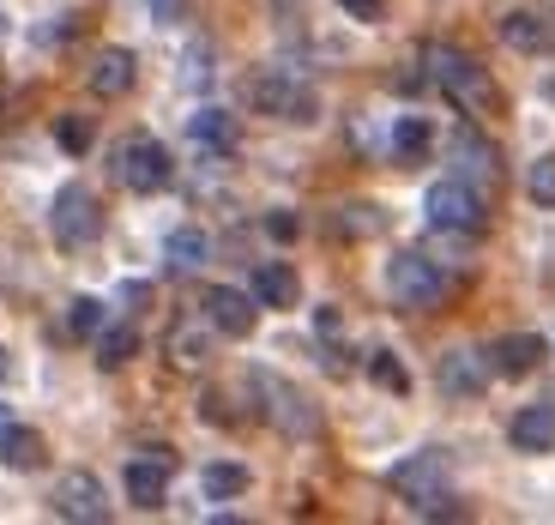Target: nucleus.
<instances>
[{"label":"nucleus","instance_id":"nucleus-1","mask_svg":"<svg viewBox=\"0 0 555 525\" xmlns=\"http://www.w3.org/2000/svg\"><path fill=\"white\" fill-rule=\"evenodd\" d=\"M423 67H429L435 91H447L465 115H489V110H495V85H489V73L477 67L465 49H453V42H429V49H423Z\"/></svg>","mask_w":555,"mask_h":525},{"label":"nucleus","instance_id":"nucleus-2","mask_svg":"<svg viewBox=\"0 0 555 525\" xmlns=\"http://www.w3.org/2000/svg\"><path fill=\"white\" fill-rule=\"evenodd\" d=\"M387 484L399 489L423 520H459L453 496H447V453L441 447H423V453L399 459V465L387 471Z\"/></svg>","mask_w":555,"mask_h":525},{"label":"nucleus","instance_id":"nucleus-3","mask_svg":"<svg viewBox=\"0 0 555 525\" xmlns=\"http://www.w3.org/2000/svg\"><path fill=\"white\" fill-rule=\"evenodd\" d=\"M248 98H254V110L272 115V121H291V127L320 121V91L302 79V73H291V67H266V73H254Z\"/></svg>","mask_w":555,"mask_h":525},{"label":"nucleus","instance_id":"nucleus-4","mask_svg":"<svg viewBox=\"0 0 555 525\" xmlns=\"http://www.w3.org/2000/svg\"><path fill=\"white\" fill-rule=\"evenodd\" d=\"M115 181H121L127 194H164L169 181H176V157H169L164 139L127 133L121 145H115Z\"/></svg>","mask_w":555,"mask_h":525},{"label":"nucleus","instance_id":"nucleus-5","mask_svg":"<svg viewBox=\"0 0 555 525\" xmlns=\"http://www.w3.org/2000/svg\"><path fill=\"white\" fill-rule=\"evenodd\" d=\"M423 212H429V230H441V235H477L489 218V194H477L472 181L447 176L423 194Z\"/></svg>","mask_w":555,"mask_h":525},{"label":"nucleus","instance_id":"nucleus-6","mask_svg":"<svg viewBox=\"0 0 555 525\" xmlns=\"http://www.w3.org/2000/svg\"><path fill=\"white\" fill-rule=\"evenodd\" d=\"M248 381H254V399H260V417L278 428V435H291V441H308V435L320 428L314 405H308L302 393H296L291 381H284V374H272V369H254Z\"/></svg>","mask_w":555,"mask_h":525},{"label":"nucleus","instance_id":"nucleus-7","mask_svg":"<svg viewBox=\"0 0 555 525\" xmlns=\"http://www.w3.org/2000/svg\"><path fill=\"white\" fill-rule=\"evenodd\" d=\"M387 296L399 308H411V315H429V308H441V296H447V278H441V266L429 260V254H392L387 260Z\"/></svg>","mask_w":555,"mask_h":525},{"label":"nucleus","instance_id":"nucleus-8","mask_svg":"<svg viewBox=\"0 0 555 525\" xmlns=\"http://www.w3.org/2000/svg\"><path fill=\"white\" fill-rule=\"evenodd\" d=\"M49 235H55L61 248H91L103 235V206L85 181H67V188L49 200Z\"/></svg>","mask_w":555,"mask_h":525},{"label":"nucleus","instance_id":"nucleus-9","mask_svg":"<svg viewBox=\"0 0 555 525\" xmlns=\"http://www.w3.org/2000/svg\"><path fill=\"white\" fill-rule=\"evenodd\" d=\"M447 152H453V176L472 181L477 194H495V188H501V152H495V139H483L472 121L447 139Z\"/></svg>","mask_w":555,"mask_h":525},{"label":"nucleus","instance_id":"nucleus-10","mask_svg":"<svg viewBox=\"0 0 555 525\" xmlns=\"http://www.w3.org/2000/svg\"><path fill=\"white\" fill-rule=\"evenodd\" d=\"M49 508H55L61 520H73V525H103L109 520V489H103L98 471H67V477H55Z\"/></svg>","mask_w":555,"mask_h":525},{"label":"nucleus","instance_id":"nucleus-11","mask_svg":"<svg viewBox=\"0 0 555 525\" xmlns=\"http://www.w3.org/2000/svg\"><path fill=\"white\" fill-rule=\"evenodd\" d=\"M489 374H495V369H489L483 350L453 345V350H441V362H435V387H441L447 399H483Z\"/></svg>","mask_w":555,"mask_h":525},{"label":"nucleus","instance_id":"nucleus-12","mask_svg":"<svg viewBox=\"0 0 555 525\" xmlns=\"http://www.w3.org/2000/svg\"><path fill=\"white\" fill-rule=\"evenodd\" d=\"M199 308H206L211 332H223V338H248V332L260 326V303H254V291H236V284H211Z\"/></svg>","mask_w":555,"mask_h":525},{"label":"nucleus","instance_id":"nucleus-13","mask_svg":"<svg viewBox=\"0 0 555 525\" xmlns=\"http://www.w3.org/2000/svg\"><path fill=\"white\" fill-rule=\"evenodd\" d=\"M169 471H176V453H169V447H145V459H133V465H127V501H133V508H164V496H169Z\"/></svg>","mask_w":555,"mask_h":525},{"label":"nucleus","instance_id":"nucleus-14","mask_svg":"<svg viewBox=\"0 0 555 525\" xmlns=\"http://www.w3.org/2000/svg\"><path fill=\"white\" fill-rule=\"evenodd\" d=\"M543 357H550V345H543L538 332H507V338H495V345H489V369H495L501 381H519V374H531Z\"/></svg>","mask_w":555,"mask_h":525},{"label":"nucleus","instance_id":"nucleus-15","mask_svg":"<svg viewBox=\"0 0 555 525\" xmlns=\"http://www.w3.org/2000/svg\"><path fill=\"white\" fill-rule=\"evenodd\" d=\"M507 441H514L519 453H555V399H538V405H526V411H514Z\"/></svg>","mask_w":555,"mask_h":525},{"label":"nucleus","instance_id":"nucleus-16","mask_svg":"<svg viewBox=\"0 0 555 525\" xmlns=\"http://www.w3.org/2000/svg\"><path fill=\"white\" fill-rule=\"evenodd\" d=\"M248 291H254L260 308H296L302 303V278H296V266H284V260H260Z\"/></svg>","mask_w":555,"mask_h":525},{"label":"nucleus","instance_id":"nucleus-17","mask_svg":"<svg viewBox=\"0 0 555 525\" xmlns=\"http://www.w3.org/2000/svg\"><path fill=\"white\" fill-rule=\"evenodd\" d=\"M133 79H139L133 49H98V61H91V91L98 98H127Z\"/></svg>","mask_w":555,"mask_h":525},{"label":"nucleus","instance_id":"nucleus-18","mask_svg":"<svg viewBox=\"0 0 555 525\" xmlns=\"http://www.w3.org/2000/svg\"><path fill=\"white\" fill-rule=\"evenodd\" d=\"M164 260H169V272H176V278L199 272V266L211 260V235L194 230V223H181V230L164 235Z\"/></svg>","mask_w":555,"mask_h":525},{"label":"nucleus","instance_id":"nucleus-19","mask_svg":"<svg viewBox=\"0 0 555 525\" xmlns=\"http://www.w3.org/2000/svg\"><path fill=\"white\" fill-rule=\"evenodd\" d=\"M501 42L519 49V55H543V49H550V18L526 13V7H519V13H501Z\"/></svg>","mask_w":555,"mask_h":525},{"label":"nucleus","instance_id":"nucleus-20","mask_svg":"<svg viewBox=\"0 0 555 525\" xmlns=\"http://www.w3.org/2000/svg\"><path fill=\"white\" fill-rule=\"evenodd\" d=\"M188 133H194V145H206V152H236V115L230 110H194L188 115Z\"/></svg>","mask_w":555,"mask_h":525},{"label":"nucleus","instance_id":"nucleus-21","mask_svg":"<svg viewBox=\"0 0 555 525\" xmlns=\"http://www.w3.org/2000/svg\"><path fill=\"white\" fill-rule=\"evenodd\" d=\"M333 230L350 235V242H369V235L387 230V212H380L375 200H345V206L333 212Z\"/></svg>","mask_w":555,"mask_h":525},{"label":"nucleus","instance_id":"nucleus-22","mask_svg":"<svg viewBox=\"0 0 555 525\" xmlns=\"http://www.w3.org/2000/svg\"><path fill=\"white\" fill-rule=\"evenodd\" d=\"M0 465L7 471H37L42 465V435L37 428H25V423L0 428Z\"/></svg>","mask_w":555,"mask_h":525},{"label":"nucleus","instance_id":"nucleus-23","mask_svg":"<svg viewBox=\"0 0 555 525\" xmlns=\"http://www.w3.org/2000/svg\"><path fill=\"white\" fill-rule=\"evenodd\" d=\"M206 357H211V320H206V326L181 320V326L169 332V362H176V369H199Z\"/></svg>","mask_w":555,"mask_h":525},{"label":"nucleus","instance_id":"nucleus-24","mask_svg":"<svg viewBox=\"0 0 555 525\" xmlns=\"http://www.w3.org/2000/svg\"><path fill=\"white\" fill-rule=\"evenodd\" d=\"M248 465H236V459H218V465H206L199 471V489H206V501H236V496H248Z\"/></svg>","mask_w":555,"mask_h":525},{"label":"nucleus","instance_id":"nucleus-25","mask_svg":"<svg viewBox=\"0 0 555 525\" xmlns=\"http://www.w3.org/2000/svg\"><path fill=\"white\" fill-rule=\"evenodd\" d=\"M429 121H423V115H399V121H392V157H399V164H423V157H429Z\"/></svg>","mask_w":555,"mask_h":525},{"label":"nucleus","instance_id":"nucleus-26","mask_svg":"<svg viewBox=\"0 0 555 525\" xmlns=\"http://www.w3.org/2000/svg\"><path fill=\"white\" fill-rule=\"evenodd\" d=\"M91 350H98V369H121V362L139 350V332L133 326H109V320H103V332L91 338Z\"/></svg>","mask_w":555,"mask_h":525},{"label":"nucleus","instance_id":"nucleus-27","mask_svg":"<svg viewBox=\"0 0 555 525\" xmlns=\"http://www.w3.org/2000/svg\"><path fill=\"white\" fill-rule=\"evenodd\" d=\"M369 381H375L380 393H411V369H404L399 357H392V350H369Z\"/></svg>","mask_w":555,"mask_h":525},{"label":"nucleus","instance_id":"nucleus-28","mask_svg":"<svg viewBox=\"0 0 555 525\" xmlns=\"http://www.w3.org/2000/svg\"><path fill=\"white\" fill-rule=\"evenodd\" d=\"M67 332L73 338H98L103 332V303L98 296H73L67 303Z\"/></svg>","mask_w":555,"mask_h":525},{"label":"nucleus","instance_id":"nucleus-29","mask_svg":"<svg viewBox=\"0 0 555 525\" xmlns=\"http://www.w3.org/2000/svg\"><path fill=\"white\" fill-rule=\"evenodd\" d=\"M211 42H194V49H188V55H181V85H194V91H206L211 85Z\"/></svg>","mask_w":555,"mask_h":525},{"label":"nucleus","instance_id":"nucleus-30","mask_svg":"<svg viewBox=\"0 0 555 525\" xmlns=\"http://www.w3.org/2000/svg\"><path fill=\"white\" fill-rule=\"evenodd\" d=\"M526 194L538 200V206H555V152L538 157V164L526 169Z\"/></svg>","mask_w":555,"mask_h":525},{"label":"nucleus","instance_id":"nucleus-31","mask_svg":"<svg viewBox=\"0 0 555 525\" xmlns=\"http://www.w3.org/2000/svg\"><path fill=\"white\" fill-rule=\"evenodd\" d=\"M55 139H61V152L85 157V152H91V121H85V115H61V121H55Z\"/></svg>","mask_w":555,"mask_h":525},{"label":"nucleus","instance_id":"nucleus-32","mask_svg":"<svg viewBox=\"0 0 555 525\" xmlns=\"http://www.w3.org/2000/svg\"><path fill=\"white\" fill-rule=\"evenodd\" d=\"M145 13H152V25H188V13H194V0H145Z\"/></svg>","mask_w":555,"mask_h":525},{"label":"nucleus","instance_id":"nucleus-33","mask_svg":"<svg viewBox=\"0 0 555 525\" xmlns=\"http://www.w3.org/2000/svg\"><path fill=\"white\" fill-rule=\"evenodd\" d=\"M266 235H272V242H296V235H302V218H296V212H266Z\"/></svg>","mask_w":555,"mask_h":525},{"label":"nucleus","instance_id":"nucleus-34","mask_svg":"<svg viewBox=\"0 0 555 525\" xmlns=\"http://www.w3.org/2000/svg\"><path fill=\"white\" fill-rule=\"evenodd\" d=\"M320 369H326V374H338V381H345V374H350V350L326 338V350H320Z\"/></svg>","mask_w":555,"mask_h":525},{"label":"nucleus","instance_id":"nucleus-35","mask_svg":"<svg viewBox=\"0 0 555 525\" xmlns=\"http://www.w3.org/2000/svg\"><path fill=\"white\" fill-rule=\"evenodd\" d=\"M338 7H345L357 25H375V18H380V0H338Z\"/></svg>","mask_w":555,"mask_h":525},{"label":"nucleus","instance_id":"nucleus-36","mask_svg":"<svg viewBox=\"0 0 555 525\" xmlns=\"http://www.w3.org/2000/svg\"><path fill=\"white\" fill-rule=\"evenodd\" d=\"M314 326H320V338H333V332H338V308H320Z\"/></svg>","mask_w":555,"mask_h":525},{"label":"nucleus","instance_id":"nucleus-37","mask_svg":"<svg viewBox=\"0 0 555 525\" xmlns=\"http://www.w3.org/2000/svg\"><path fill=\"white\" fill-rule=\"evenodd\" d=\"M7 374H13V357H7V345H0V387H7Z\"/></svg>","mask_w":555,"mask_h":525},{"label":"nucleus","instance_id":"nucleus-38","mask_svg":"<svg viewBox=\"0 0 555 525\" xmlns=\"http://www.w3.org/2000/svg\"><path fill=\"white\" fill-rule=\"evenodd\" d=\"M13 423H18V417H13V411H7V405H0V428H13Z\"/></svg>","mask_w":555,"mask_h":525},{"label":"nucleus","instance_id":"nucleus-39","mask_svg":"<svg viewBox=\"0 0 555 525\" xmlns=\"http://www.w3.org/2000/svg\"><path fill=\"white\" fill-rule=\"evenodd\" d=\"M0 42H7V13H0Z\"/></svg>","mask_w":555,"mask_h":525},{"label":"nucleus","instance_id":"nucleus-40","mask_svg":"<svg viewBox=\"0 0 555 525\" xmlns=\"http://www.w3.org/2000/svg\"><path fill=\"white\" fill-rule=\"evenodd\" d=\"M278 7H291V0H278Z\"/></svg>","mask_w":555,"mask_h":525}]
</instances>
